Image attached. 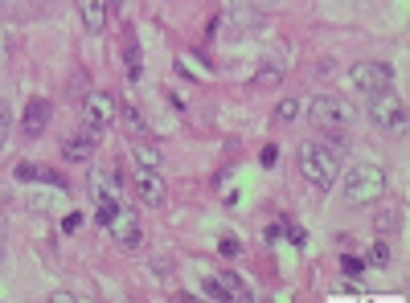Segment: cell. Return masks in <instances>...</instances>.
Wrapping results in <instances>:
<instances>
[{
    "instance_id": "cell-16",
    "label": "cell",
    "mask_w": 410,
    "mask_h": 303,
    "mask_svg": "<svg viewBox=\"0 0 410 303\" xmlns=\"http://www.w3.org/2000/svg\"><path fill=\"white\" fill-rule=\"evenodd\" d=\"M295 115H299V102H295V99H283V102L275 107V119H279V123H292Z\"/></svg>"
},
{
    "instance_id": "cell-5",
    "label": "cell",
    "mask_w": 410,
    "mask_h": 303,
    "mask_svg": "<svg viewBox=\"0 0 410 303\" xmlns=\"http://www.w3.org/2000/svg\"><path fill=\"white\" fill-rule=\"evenodd\" d=\"M369 123H374L377 132H406V107L398 95L390 90H381L369 99Z\"/></svg>"
},
{
    "instance_id": "cell-10",
    "label": "cell",
    "mask_w": 410,
    "mask_h": 303,
    "mask_svg": "<svg viewBox=\"0 0 410 303\" xmlns=\"http://www.w3.org/2000/svg\"><path fill=\"white\" fill-rule=\"evenodd\" d=\"M74 4H78V17L86 25V33H103L107 13H111V0H74Z\"/></svg>"
},
{
    "instance_id": "cell-20",
    "label": "cell",
    "mask_w": 410,
    "mask_h": 303,
    "mask_svg": "<svg viewBox=\"0 0 410 303\" xmlns=\"http://www.w3.org/2000/svg\"><path fill=\"white\" fill-rule=\"evenodd\" d=\"M16 181H37V164L21 160V164H16Z\"/></svg>"
},
{
    "instance_id": "cell-17",
    "label": "cell",
    "mask_w": 410,
    "mask_h": 303,
    "mask_svg": "<svg viewBox=\"0 0 410 303\" xmlns=\"http://www.w3.org/2000/svg\"><path fill=\"white\" fill-rule=\"evenodd\" d=\"M369 262H374V267H386V262H390V242H374V246H369Z\"/></svg>"
},
{
    "instance_id": "cell-4",
    "label": "cell",
    "mask_w": 410,
    "mask_h": 303,
    "mask_svg": "<svg viewBox=\"0 0 410 303\" xmlns=\"http://www.w3.org/2000/svg\"><path fill=\"white\" fill-rule=\"evenodd\" d=\"M308 115L320 132H349V127H353V107H349L341 95H316L308 107Z\"/></svg>"
},
{
    "instance_id": "cell-18",
    "label": "cell",
    "mask_w": 410,
    "mask_h": 303,
    "mask_svg": "<svg viewBox=\"0 0 410 303\" xmlns=\"http://www.w3.org/2000/svg\"><path fill=\"white\" fill-rule=\"evenodd\" d=\"M9 127H13V107L0 102V152H4V139H9Z\"/></svg>"
},
{
    "instance_id": "cell-13",
    "label": "cell",
    "mask_w": 410,
    "mask_h": 303,
    "mask_svg": "<svg viewBox=\"0 0 410 303\" xmlns=\"http://www.w3.org/2000/svg\"><path fill=\"white\" fill-rule=\"evenodd\" d=\"M115 119H123V127H128L135 139H148V123L144 115H140V107H131V102H123L119 111H115Z\"/></svg>"
},
{
    "instance_id": "cell-21",
    "label": "cell",
    "mask_w": 410,
    "mask_h": 303,
    "mask_svg": "<svg viewBox=\"0 0 410 303\" xmlns=\"http://www.w3.org/2000/svg\"><path fill=\"white\" fill-rule=\"evenodd\" d=\"M279 83V70L275 66H262L259 70V86H275Z\"/></svg>"
},
{
    "instance_id": "cell-7",
    "label": "cell",
    "mask_w": 410,
    "mask_h": 303,
    "mask_svg": "<svg viewBox=\"0 0 410 303\" xmlns=\"http://www.w3.org/2000/svg\"><path fill=\"white\" fill-rule=\"evenodd\" d=\"M390 66L386 62H357L353 66V90H361V95H381V90H390Z\"/></svg>"
},
{
    "instance_id": "cell-19",
    "label": "cell",
    "mask_w": 410,
    "mask_h": 303,
    "mask_svg": "<svg viewBox=\"0 0 410 303\" xmlns=\"http://www.w3.org/2000/svg\"><path fill=\"white\" fill-rule=\"evenodd\" d=\"M341 270L349 275V279H357L361 270H365V258H357V254H344V258H341Z\"/></svg>"
},
{
    "instance_id": "cell-26",
    "label": "cell",
    "mask_w": 410,
    "mask_h": 303,
    "mask_svg": "<svg viewBox=\"0 0 410 303\" xmlns=\"http://www.w3.org/2000/svg\"><path fill=\"white\" fill-rule=\"evenodd\" d=\"M0 254H4V225H0Z\"/></svg>"
},
{
    "instance_id": "cell-1",
    "label": "cell",
    "mask_w": 410,
    "mask_h": 303,
    "mask_svg": "<svg viewBox=\"0 0 410 303\" xmlns=\"http://www.w3.org/2000/svg\"><path fill=\"white\" fill-rule=\"evenodd\" d=\"M95 218L107 225V234H111L123 250H135V246H140V218H135V209H128L123 197L107 193L103 185H95Z\"/></svg>"
},
{
    "instance_id": "cell-15",
    "label": "cell",
    "mask_w": 410,
    "mask_h": 303,
    "mask_svg": "<svg viewBox=\"0 0 410 303\" xmlns=\"http://www.w3.org/2000/svg\"><path fill=\"white\" fill-rule=\"evenodd\" d=\"M398 221H402V213H398V209L377 213V234H390V230H398Z\"/></svg>"
},
{
    "instance_id": "cell-22",
    "label": "cell",
    "mask_w": 410,
    "mask_h": 303,
    "mask_svg": "<svg viewBox=\"0 0 410 303\" xmlns=\"http://www.w3.org/2000/svg\"><path fill=\"white\" fill-rule=\"evenodd\" d=\"M49 299H53V303H78L82 295H74V291H53V295H49Z\"/></svg>"
},
{
    "instance_id": "cell-12",
    "label": "cell",
    "mask_w": 410,
    "mask_h": 303,
    "mask_svg": "<svg viewBox=\"0 0 410 303\" xmlns=\"http://www.w3.org/2000/svg\"><path fill=\"white\" fill-rule=\"evenodd\" d=\"M95 139H98V132H95V127H86L82 135L66 139V144H62V156H66V160H74V164H82V160H91V152H95Z\"/></svg>"
},
{
    "instance_id": "cell-11",
    "label": "cell",
    "mask_w": 410,
    "mask_h": 303,
    "mask_svg": "<svg viewBox=\"0 0 410 303\" xmlns=\"http://www.w3.org/2000/svg\"><path fill=\"white\" fill-rule=\"evenodd\" d=\"M49 111H53V107H49V99H33L29 107H25V119H21V132L29 135H41L46 132V123H49Z\"/></svg>"
},
{
    "instance_id": "cell-14",
    "label": "cell",
    "mask_w": 410,
    "mask_h": 303,
    "mask_svg": "<svg viewBox=\"0 0 410 303\" xmlns=\"http://www.w3.org/2000/svg\"><path fill=\"white\" fill-rule=\"evenodd\" d=\"M131 156H135V164H144V169H160V148H152V144H144V139H135Z\"/></svg>"
},
{
    "instance_id": "cell-9",
    "label": "cell",
    "mask_w": 410,
    "mask_h": 303,
    "mask_svg": "<svg viewBox=\"0 0 410 303\" xmlns=\"http://www.w3.org/2000/svg\"><path fill=\"white\" fill-rule=\"evenodd\" d=\"M131 185H135V193H140L148 205H160V201H164L160 169H144V164H135V172H131Z\"/></svg>"
},
{
    "instance_id": "cell-6",
    "label": "cell",
    "mask_w": 410,
    "mask_h": 303,
    "mask_svg": "<svg viewBox=\"0 0 410 303\" xmlns=\"http://www.w3.org/2000/svg\"><path fill=\"white\" fill-rule=\"evenodd\" d=\"M205 295L217 303H250L255 299V291L242 283V275H234V270H222L217 279H205Z\"/></svg>"
},
{
    "instance_id": "cell-2",
    "label": "cell",
    "mask_w": 410,
    "mask_h": 303,
    "mask_svg": "<svg viewBox=\"0 0 410 303\" xmlns=\"http://www.w3.org/2000/svg\"><path fill=\"white\" fill-rule=\"evenodd\" d=\"M390 188V172L377 164H353L344 172V201L349 205H377Z\"/></svg>"
},
{
    "instance_id": "cell-25",
    "label": "cell",
    "mask_w": 410,
    "mask_h": 303,
    "mask_svg": "<svg viewBox=\"0 0 410 303\" xmlns=\"http://www.w3.org/2000/svg\"><path fill=\"white\" fill-rule=\"evenodd\" d=\"M217 250H222V254H238V242H234V238H222V242H217Z\"/></svg>"
},
{
    "instance_id": "cell-8",
    "label": "cell",
    "mask_w": 410,
    "mask_h": 303,
    "mask_svg": "<svg viewBox=\"0 0 410 303\" xmlns=\"http://www.w3.org/2000/svg\"><path fill=\"white\" fill-rule=\"evenodd\" d=\"M115 111H119V102H115L107 90H91V95L82 99V119H86V127H95V132L111 127Z\"/></svg>"
},
{
    "instance_id": "cell-23",
    "label": "cell",
    "mask_w": 410,
    "mask_h": 303,
    "mask_svg": "<svg viewBox=\"0 0 410 303\" xmlns=\"http://www.w3.org/2000/svg\"><path fill=\"white\" fill-rule=\"evenodd\" d=\"M78 225H82V213H70V218L62 221V230H66V234H74V230H78Z\"/></svg>"
},
{
    "instance_id": "cell-3",
    "label": "cell",
    "mask_w": 410,
    "mask_h": 303,
    "mask_svg": "<svg viewBox=\"0 0 410 303\" xmlns=\"http://www.w3.org/2000/svg\"><path fill=\"white\" fill-rule=\"evenodd\" d=\"M299 172H304V181H308V185L332 188V185H337V176H341V160H337L320 139H312V144L299 148Z\"/></svg>"
},
{
    "instance_id": "cell-24",
    "label": "cell",
    "mask_w": 410,
    "mask_h": 303,
    "mask_svg": "<svg viewBox=\"0 0 410 303\" xmlns=\"http://www.w3.org/2000/svg\"><path fill=\"white\" fill-rule=\"evenodd\" d=\"M275 160H279L275 144H267V148H262V164H267V169H271V164H275Z\"/></svg>"
}]
</instances>
